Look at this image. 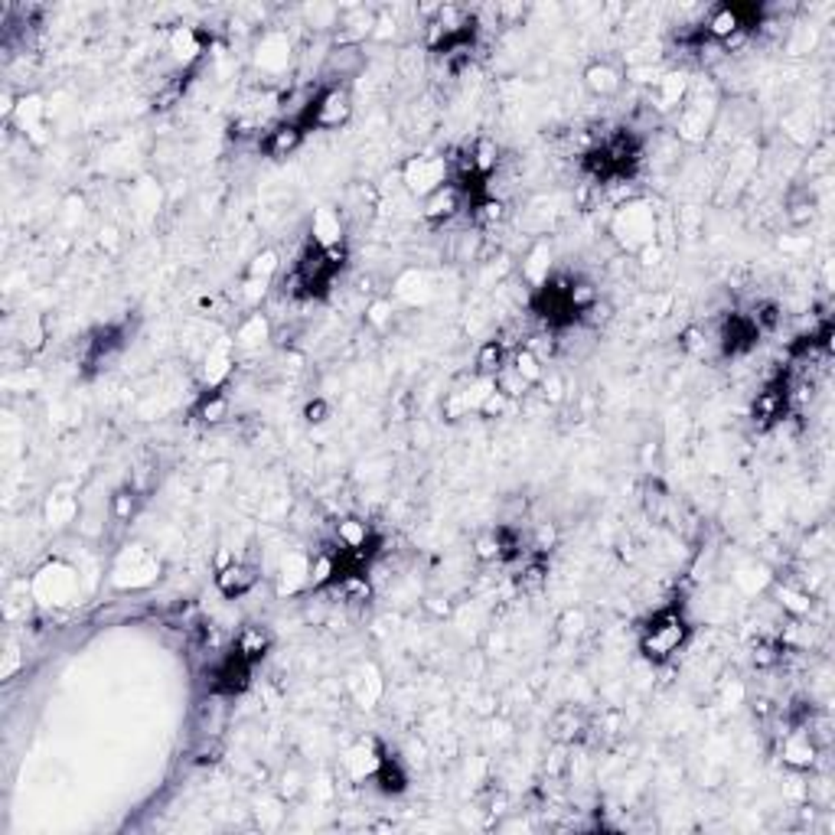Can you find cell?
Returning a JSON list of instances; mask_svg holds the SVG:
<instances>
[{
  "instance_id": "6da1fadb",
  "label": "cell",
  "mask_w": 835,
  "mask_h": 835,
  "mask_svg": "<svg viewBox=\"0 0 835 835\" xmlns=\"http://www.w3.org/2000/svg\"><path fill=\"white\" fill-rule=\"evenodd\" d=\"M689 637L692 623L685 617V611H682V604H669V607H659L643 627V633H640V653L649 663L663 666L679 653L682 646L689 643Z\"/></svg>"
},
{
  "instance_id": "7a4b0ae2",
  "label": "cell",
  "mask_w": 835,
  "mask_h": 835,
  "mask_svg": "<svg viewBox=\"0 0 835 835\" xmlns=\"http://www.w3.org/2000/svg\"><path fill=\"white\" fill-rule=\"evenodd\" d=\"M349 114H353V98H349V92L340 86H330L304 108L297 124H301L304 131H333V128H340V124H346Z\"/></svg>"
},
{
  "instance_id": "3957f363",
  "label": "cell",
  "mask_w": 835,
  "mask_h": 835,
  "mask_svg": "<svg viewBox=\"0 0 835 835\" xmlns=\"http://www.w3.org/2000/svg\"><path fill=\"white\" fill-rule=\"evenodd\" d=\"M613 239L621 241L627 251H643L656 241V215L646 203H627L617 209L611 222Z\"/></svg>"
},
{
  "instance_id": "277c9868",
  "label": "cell",
  "mask_w": 835,
  "mask_h": 835,
  "mask_svg": "<svg viewBox=\"0 0 835 835\" xmlns=\"http://www.w3.org/2000/svg\"><path fill=\"white\" fill-rule=\"evenodd\" d=\"M251 672H255V663L241 649H229L222 663L213 669V682H209V695L213 698H235L251 685Z\"/></svg>"
},
{
  "instance_id": "5b68a950",
  "label": "cell",
  "mask_w": 835,
  "mask_h": 835,
  "mask_svg": "<svg viewBox=\"0 0 835 835\" xmlns=\"http://www.w3.org/2000/svg\"><path fill=\"white\" fill-rule=\"evenodd\" d=\"M402 180L408 183V190L431 196V193L440 190L444 183H450V157H438V154L412 157V160L402 167Z\"/></svg>"
},
{
  "instance_id": "8992f818",
  "label": "cell",
  "mask_w": 835,
  "mask_h": 835,
  "mask_svg": "<svg viewBox=\"0 0 835 835\" xmlns=\"http://www.w3.org/2000/svg\"><path fill=\"white\" fill-rule=\"evenodd\" d=\"M760 340V330L758 323L748 317V313H731V317L724 320L722 327V349L724 356H740L748 353V349H754Z\"/></svg>"
},
{
  "instance_id": "52a82bcc",
  "label": "cell",
  "mask_w": 835,
  "mask_h": 835,
  "mask_svg": "<svg viewBox=\"0 0 835 835\" xmlns=\"http://www.w3.org/2000/svg\"><path fill=\"white\" fill-rule=\"evenodd\" d=\"M259 585V571L251 568L249 561H229V565H222L219 568V575H215V587H219V594L229 597V601H235V597H245L251 591V587Z\"/></svg>"
},
{
  "instance_id": "ba28073f",
  "label": "cell",
  "mask_w": 835,
  "mask_h": 835,
  "mask_svg": "<svg viewBox=\"0 0 835 835\" xmlns=\"http://www.w3.org/2000/svg\"><path fill=\"white\" fill-rule=\"evenodd\" d=\"M464 203L467 199H464V193H460V186L450 180V183H444L440 190L431 193V196H424V219L434 225H444L464 209Z\"/></svg>"
},
{
  "instance_id": "9c48e42d",
  "label": "cell",
  "mask_w": 835,
  "mask_h": 835,
  "mask_svg": "<svg viewBox=\"0 0 835 835\" xmlns=\"http://www.w3.org/2000/svg\"><path fill=\"white\" fill-rule=\"evenodd\" d=\"M304 134H307V131H304L297 121H285V124L271 128L265 138H261V150H265L271 160H285V157H291L294 150L304 144Z\"/></svg>"
},
{
  "instance_id": "30bf717a",
  "label": "cell",
  "mask_w": 835,
  "mask_h": 835,
  "mask_svg": "<svg viewBox=\"0 0 835 835\" xmlns=\"http://www.w3.org/2000/svg\"><path fill=\"white\" fill-rule=\"evenodd\" d=\"M585 88L594 98H613L623 88V72L611 62H591L585 69Z\"/></svg>"
},
{
  "instance_id": "8fae6325",
  "label": "cell",
  "mask_w": 835,
  "mask_h": 835,
  "mask_svg": "<svg viewBox=\"0 0 835 835\" xmlns=\"http://www.w3.org/2000/svg\"><path fill=\"white\" fill-rule=\"evenodd\" d=\"M784 764L793 770H806V767L816 764V744L806 734V728H796V731L786 734L784 740Z\"/></svg>"
},
{
  "instance_id": "7c38bea8",
  "label": "cell",
  "mask_w": 835,
  "mask_h": 835,
  "mask_svg": "<svg viewBox=\"0 0 835 835\" xmlns=\"http://www.w3.org/2000/svg\"><path fill=\"white\" fill-rule=\"evenodd\" d=\"M372 780L379 784L382 793H402L408 786V774L402 770L392 754L386 748H379V760H376V770H372Z\"/></svg>"
},
{
  "instance_id": "4fadbf2b",
  "label": "cell",
  "mask_w": 835,
  "mask_h": 835,
  "mask_svg": "<svg viewBox=\"0 0 835 835\" xmlns=\"http://www.w3.org/2000/svg\"><path fill=\"white\" fill-rule=\"evenodd\" d=\"M476 376H483V379H493L496 372L506 366V346H503V340H486V343L476 349Z\"/></svg>"
},
{
  "instance_id": "5bb4252c",
  "label": "cell",
  "mask_w": 835,
  "mask_h": 835,
  "mask_svg": "<svg viewBox=\"0 0 835 835\" xmlns=\"http://www.w3.org/2000/svg\"><path fill=\"white\" fill-rule=\"evenodd\" d=\"M786 412V388H767L758 395V405H754V418L760 424H774L780 422Z\"/></svg>"
},
{
  "instance_id": "9a60e30c",
  "label": "cell",
  "mask_w": 835,
  "mask_h": 835,
  "mask_svg": "<svg viewBox=\"0 0 835 835\" xmlns=\"http://www.w3.org/2000/svg\"><path fill=\"white\" fill-rule=\"evenodd\" d=\"M206 50V43H203V36L193 30V26H180V30H173L170 36V52L177 56L180 62H193L199 56V52Z\"/></svg>"
},
{
  "instance_id": "2e32d148",
  "label": "cell",
  "mask_w": 835,
  "mask_h": 835,
  "mask_svg": "<svg viewBox=\"0 0 835 835\" xmlns=\"http://www.w3.org/2000/svg\"><path fill=\"white\" fill-rule=\"evenodd\" d=\"M193 412H196L199 422L219 424V422H225V418H229V398H225L219 388H209L206 395L196 402V408H193Z\"/></svg>"
},
{
  "instance_id": "e0dca14e",
  "label": "cell",
  "mask_w": 835,
  "mask_h": 835,
  "mask_svg": "<svg viewBox=\"0 0 835 835\" xmlns=\"http://www.w3.org/2000/svg\"><path fill=\"white\" fill-rule=\"evenodd\" d=\"M235 649H241L251 663H259V659H265L268 649H271V637H268V630H261V627H245L239 637H235Z\"/></svg>"
},
{
  "instance_id": "ac0fdd59",
  "label": "cell",
  "mask_w": 835,
  "mask_h": 835,
  "mask_svg": "<svg viewBox=\"0 0 835 835\" xmlns=\"http://www.w3.org/2000/svg\"><path fill=\"white\" fill-rule=\"evenodd\" d=\"M776 597H780V604H784V611H790L793 617H806V613L812 611V597L803 594V591H796V587H780Z\"/></svg>"
},
{
  "instance_id": "d6986e66",
  "label": "cell",
  "mask_w": 835,
  "mask_h": 835,
  "mask_svg": "<svg viewBox=\"0 0 835 835\" xmlns=\"http://www.w3.org/2000/svg\"><path fill=\"white\" fill-rule=\"evenodd\" d=\"M134 509H138V496L131 490H121L112 496V513L114 519H121V522H128L131 516H134Z\"/></svg>"
},
{
  "instance_id": "ffe728a7",
  "label": "cell",
  "mask_w": 835,
  "mask_h": 835,
  "mask_svg": "<svg viewBox=\"0 0 835 835\" xmlns=\"http://www.w3.org/2000/svg\"><path fill=\"white\" fill-rule=\"evenodd\" d=\"M183 92H186V82H170V86L164 88V92H157L154 95V108L157 112H164V108H173V104L180 102Z\"/></svg>"
},
{
  "instance_id": "44dd1931",
  "label": "cell",
  "mask_w": 835,
  "mask_h": 835,
  "mask_svg": "<svg viewBox=\"0 0 835 835\" xmlns=\"http://www.w3.org/2000/svg\"><path fill=\"white\" fill-rule=\"evenodd\" d=\"M555 525H549V522H542L539 529H535V539H532V549L535 551H551V545H555Z\"/></svg>"
},
{
  "instance_id": "7402d4cb",
  "label": "cell",
  "mask_w": 835,
  "mask_h": 835,
  "mask_svg": "<svg viewBox=\"0 0 835 835\" xmlns=\"http://www.w3.org/2000/svg\"><path fill=\"white\" fill-rule=\"evenodd\" d=\"M545 575H549V568H545L542 561H532V565H525L522 587H542L545 585Z\"/></svg>"
},
{
  "instance_id": "603a6c76",
  "label": "cell",
  "mask_w": 835,
  "mask_h": 835,
  "mask_svg": "<svg viewBox=\"0 0 835 835\" xmlns=\"http://www.w3.org/2000/svg\"><path fill=\"white\" fill-rule=\"evenodd\" d=\"M780 659V643H760L754 649V663L758 666H774Z\"/></svg>"
},
{
  "instance_id": "cb8c5ba5",
  "label": "cell",
  "mask_w": 835,
  "mask_h": 835,
  "mask_svg": "<svg viewBox=\"0 0 835 835\" xmlns=\"http://www.w3.org/2000/svg\"><path fill=\"white\" fill-rule=\"evenodd\" d=\"M304 414H307V422L311 424H323L330 418V405L323 398H317V402H311V405L304 408Z\"/></svg>"
}]
</instances>
